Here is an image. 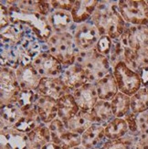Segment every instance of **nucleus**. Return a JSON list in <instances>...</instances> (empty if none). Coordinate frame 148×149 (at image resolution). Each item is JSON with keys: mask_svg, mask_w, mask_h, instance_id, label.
<instances>
[{"mask_svg": "<svg viewBox=\"0 0 148 149\" xmlns=\"http://www.w3.org/2000/svg\"><path fill=\"white\" fill-rule=\"evenodd\" d=\"M101 35L92 21L78 24L73 30V38L77 48L80 51H86L95 48Z\"/></svg>", "mask_w": 148, "mask_h": 149, "instance_id": "8", "label": "nucleus"}, {"mask_svg": "<svg viewBox=\"0 0 148 149\" xmlns=\"http://www.w3.org/2000/svg\"><path fill=\"white\" fill-rule=\"evenodd\" d=\"M95 124V119L91 112L80 110V112L66 123L67 128L73 133L82 134Z\"/></svg>", "mask_w": 148, "mask_h": 149, "instance_id": "22", "label": "nucleus"}, {"mask_svg": "<svg viewBox=\"0 0 148 149\" xmlns=\"http://www.w3.org/2000/svg\"><path fill=\"white\" fill-rule=\"evenodd\" d=\"M72 149H86L84 146H82L81 145V146H76V147H73V148H72Z\"/></svg>", "mask_w": 148, "mask_h": 149, "instance_id": "45", "label": "nucleus"}, {"mask_svg": "<svg viewBox=\"0 0 148 149\" xmlns=\"http://www.w3.org/2000/svg\"><path fill=\"white\" fill-rule=\"evenodd\" d=\"M98 0H75L73 8L70 11L73 22L81 24L89 21L97 8Z\"/></svg>", "mask_w": 148, "mask_h": 149, "instance_id": "18", "label": "nucleus"}, {"mask_svg": "<svg viewBox=\"0 0 148 149\" xmlns=\"http://www.w3.org/2000/svg\"><path fill=\"white\" fill-rule=\"evenodd\" d=\"M21 87L17 81L16 70L8 67L0 69V105L16 104Z\"/></svg>", "mask_w": 148, "mask_h": 149, "instance_id": "6", "label": "nucleus"}, {"mask_svg": "<svg viewBox=\"0 0 148 149\" xmlns=\"http://www.w3.org/2000/svg\"><path fill=\"white\" fill-rule=\"evenodd\" d=\"M41 96H47L59 100L64 94L70 93L60 77H42L37 89Z\"/></svg>", "mask_w": 148, "mask_h": 149, "instance_id": "11", "label": "nucleus"}, {"mask_svg": "<svg viewBox=\"0 0 148 149\" xmlns=\"http://www.w3.org/2000/svg\"><path fill=\"white\" fill-rule=\"evenodd\" d=\"M32 65L41 77H60L63 66L56 57L49 51H42L32 61Z\"/></svg>", "mask_w": 148, "mask_h": 149, "instance_id": "10", "label": "nucleus"}, {"mask_svg": "<svg viewBox=\"0 0 148 149\" xmlns=\"http://www.w3.org/2000/svg\"><path fill=\"white\" fill-rule=\"evenodd\" d=\"M17 81L22 90L37 91L41 80V76L32 65V63L19 66L16 70Z\"/></svg>", "mask_w": 148, "mask_h": 149, "instance_id": "16", "label": "nucleus"}, {"mask_svg": "<svg viewBox=\"0 0 148 149\" xmlns=\"http://www.w3.org/2000/svg\"><path fill=\"white\" fill-rule=\"evenodd\" d=\"M25 28L22 26L10 24L1 29V45L17 46L20 44L25 35Z\"/></svg>", "mask_w": 148, "mask_h": 149, "instance_id": "27", "label": "nucleus"}, {"mask_svg": "<svg viewBox=\"0 0 148 149\" xmlns=\"http://www.w3.org/2000/svg\"><path fill=\"white\" fill-rule=\"evenodd\" d=\"M100 149H101V148H100Z\"/></svg>", "mask_w": 148, "mask_h": 149, "instance_id": "48", "label": "nucleus"}, {"mask_svg": "<svg viewBox=\"0 0 148 149\" xmlns=\"http://www.w3.org/2000/svg\"><path fill=\"white\" fill-rule=\"evenodd\" d=\"M29 143L27 134L15 128L0 131V149H28Z\"/></svg>", "mask_w": 148, "mask_h": 149, "instance_id": "12", "label": "nucleus"}, {"mask_svg": "<svg viewBox=\"0 0 148 149\" xmlns=\"http://www.w3.org/2000/svg\"><path fill=\"white\" fill-rule=\"evenodd\" d=\"M75 0H50L49 4L52 9L72 11Z\"/></svg>", "mask_w": 148, "mask_h": 149, "instance_id": "39", "label": "nucleus"}, {"mask_svg": "<svg viewBox=\"0 0 148 149\" xmlns=\"http://www.w3.org/2000/svg\"><path fill=\"white\" fill-rule=\"evenodd\" d=\"M58 145L60 146L62 149H72L73 147L79 146L81 145V135L69 131L68 129L61 135Z\"/></svg>", "mask_w": 148, "mask_h": 149, "instance_id": "35", "label": "nucleus"}, {"mask_svg": "<svg viewBox=\"0 0 148 149\" xmlns=\"http://www.w3.org/2000/svg\"><path fill=\"white\" fill-rule=\"evenodd\" d=\"M41 149H62L60 146L57 145L56 143H54V142H49V143H48L47 145H45Z\"/></svg>", "mask_w": 148, "mask_h": 149, "instance_id": "44", "label": "nucleus"}, {"mask_svg": "<svg viewBox=\"0 0 148 149\" xmlns=\"http://www.w3.org/2000/svg\"><path fill=\"white\" fill-rule=\"evenodd\" d=\"M104 131L108 140H114L125 136L129 129L124 118H113L104 126Z\"/></svg>", "mask_w": 148, "mask_h": 149, "instance_id": "30", "label": "nucleus"}, {"mask_svg": "<svg viewBox=\"0 0 148 149\" xmlns=\"http://www.w3.org/2000/svg\"><path fill=\"white\" fill-rule=\"evenodd\" d=\"M28 149H31V148H28Z\"/></svg>", "mask_w": 148, "mask_h": 149, "instance_id": "47", "label": "nucleus"}, {"mask_svg": "<svg viewBox=\"0 0 148 149\" xmlns=\"http://www.w3.org/2000/svg\"><path fill=\"white\" fill-rule=\"evenodd\" d=\"M48 126L50 131L51 141L58 145V143H59V141L61 137V135L68 130L66 124L57 117L56 119H54L52 122H51L49 125H48Z\"/></svg>", "mask_w": 148, "mask_h": 149, "instance_id": "36", "label": "nucleus"}, {"mask_svg": "<svg viewBox=\"0 0 148 149\" xmlns=\"http://www.w3.org/2000/svg\"><path fill=\"white\" fill-rule=\"evenodd\" d=\"M5 4L9 11L11 24L22 26L29 29L42 43L48 42L49 38L53 34V30L50 27L47 17L41 16L37 13L22 11L12 5L9 0L5 1Z\"/></svg>", "mask_w": 148, "mask_h": 149, "instance_id": "2", "label": "nucleus"}, {"mask_svg": "<svg viewBox=\"0 0 148 149\" xmlns=\"http://www.w3.org/2000/svg\"><path fill=\"white\" fill-rule=\"evenodd\" d=\"M49 52L56 57L62 64L63 69L76 64L77 56L80 50L77 48L73 32L66 31L53 33L47 42Z\"/></svg>", "mask_w": 148, "mask_h": 149, "instance_id": "3", "label": "nucleus"}, {"mask_svg": "<svg viewBox=\"0 0 148 149\" xmlns=\"http://www.w3.org/2000/svg\"><path fill=\"white\" fill-rule=\"evenodd\" d=\"M47 17L53 33H61L66 31L73 32L77 26L73 22L72 13L69 11L52 9Z\"/></svg>", "mask_w": 148, "mask_h": 149, "instance_id": "14", "label": "nucleus"}, {"mask_svg": "<svg viewBox=\"0 0 148 149\" xmlns=\"http://www.w3.org/2000/svg\"><path fill=\"white\" fill-rule=\"evenodd\" d=\"M43 123L40 115H38L37 109L34 108L28 112L22 113L20 118H19V120L13 128H15L16 130L19 132L28 134L32 130H34V129L41 125Z\"/></svg>", "mask_w": 148, "mask_h": 149, "instance_id": "23", "label": "nucleus"}, {"mask_svg": "<svg viewBox=\"0 0 148 149\" xmlns=\"http://www.w3.org/2000/svg\"><path fill=\"white\" fill-rule=\"evenodd\" d=\"M29 147L31 149H41L45 145L51 142V135L49 126L42 124L28 134Z\"/></svg>", "mask_w": 148, "mask_h": 149, "instance_id": "26", "label": "nucleus"}, {"mask_svg": "<svg viewBox=\"0 0 148 149\" xmlns=\"http://www.w3.org/2000/svg\"><path fill=\"white\" fill-rule=\"evenodd\" d=\"M124 62L134 72L148 66V49L134 50L124 48Z\"/></svg>", "mask_w": 148, "mask_h": 149, "instance_id": "24", "label": "nucleus"}, {"mask_svg": "<svg viewBox=\"0 0 148 149\" xmlns=\"http://www.w3.org/2000/svg\"><path fill=\"white\" fill-rule=\"evenodd\" d=\"M118 9L127 24L148 26V4L145 0H120Z\"/></svg>", "mask_w": 148, "mask_h": 149, "instance_id": "5", "label": "nucleus"}, {"mask_svg": "<svg viewBox=\"0 0 148 149\" xmlns=\"http://www.w3.org/2000/svg\"><path fill=\"white\" fill-rule=\"evenodd\" d=\"M107 141L104 125L93 124L81 134V146L86 149H100Z\"/></svg>", "mask_w": 148, "mask_h": 149, "instance_id": "17", "label": "nucleus"}, {"mask_svg": "<svg viewBox=\"0 0 148 149\" xmlns=\"http://www.w3.org/2000/svg\"><path fill=\"white\" fill-rule=\"evenodd\" d=\"M91 20L101 36H109L113 40L121 38L127 26L119 12L118 1H99Z\"/></svg>", "mask_w": 148, "mask_h": 149, "instance_id": "1", "label": "nucleus"}, {"mask_svg": "<svg viewBox=\"0 0 148 149\" xmlns=\"http://www.w3.org/2000/svg\"><path fill=\"white\" fill-rule=\"evenodd\" d=\"M137 116L138 114H135L132 112H130L128 114L124 116V120L126 121L128 125V129L129 133L133 134H136L138 133V123H137Z\"/></svg>", "mask_w": 148, "mask_h": 149, "instance_id": "40", "label": "nucleus"}, {"mask_svg": "<svg viewBox=\"0 0 148 149\" xmlns=\"http://www.w3.org/2000/svg\"><path fill=\"white\" fill-rule=\"evenodd\" d=\"M91 113L95 119V124H99L104 126L114 118L110 101L99 99Z\"/></svg>", "mask_w": 148, "mask_h": 149, "instance_id": "28", "label": "nucleus"}, {"mask_svg": "<svg viewBox=\"0 0 148 149\" xmlns=\"http://www.w3.org/2000/svg\"><path fill=\"white\" fill-rule=\"evenodd\" d=\"M76 64L83 69L91 83H95L113 70L108 57L100 54L95 48L80 51Z\"/></svg>", "mask_w": 148, "mask_h": 149, "instance_id": "4", "label": "nucleus"}, {"mask_svg": "<svg viewBox=\"0 0 148 149\" xmlns=\"http://www.w3.org/2000/svg\"><path fill=\"white\" fill-rule=\"evenodd\" d=\"M119 40L124 48L134 50L148 49V26L127 24L124 34Z\"/></svg>", "mask_w": 148, "mask_h": 149, "instance_id": "9", "label": "nucleus"}, {"mask_svg": "<svg viewBox=\"0 0 148 149\" xmlns=\"http://www.w3.org/2000/svg\"><path fill=\"white\" fill-rule=\"evenodd\" d=\"M111 105L114 118H124V116L131 112L130 96L118 92L112 99Z\"/></svg>", "mask_w": 148, "mask_h": 149, "instance_id": "31", "label": "nucleus"}, {"mask_svg": "<svg viewBox=\"0 0 148 149\" xmlns=\"http://www.w3.org/2000/svg\"><path fill=\"white\" fill-rule=\"evenodd\" d=\"M80 110L72 93L64 94L58 100V118L65 124L78 113Z\"/></svg>", "mask_w": 148, "mask_h": 149, "instance_id": "21", "label": "nucleus"}, {"mask_svg": "<svg viewBox=\"0 0 148 149\" xmlns=\"http://www.w3.org/2000/svg\"><path fill=\"white\" fill-rule=\"evenodd\" d=\"M113 73L121 93L131 97L142 88L139 74L128 67L124 61L117 64L113 70Z\"/></svg>", "mask_w": 148, "mask_h": 149, "instance_id": "7", "label": "nucleus"}, {"mask_svg": "<svg viewBox=\"0 0 148 149\" xmlns=\"http://www.w3.org/2000/svg\"><path fill=\"white\" fill-rule=\"evenodd\" d=\"M10 3L22 11L37 13V14H40L44 17H48L52 10L49 1L28 0V1H10Z\"/></svg>", "mask_w": 148, "mask_h": 149, "instance_id": "25", "label": "nucleus"}, {"mask_svg": "<svg viewBox=\"0 0 148 149\" xmlns=\"http://www.w3.org/2000/svg\"><path fill=\"white\" fill-rule=\"evenodd\" d=\"M138 133L137 135L139 139L148 143V112L138 114Z\"/></svg>", "mask_w": 148, "mask_h": 149, "instance_id": "37", "label": "nucleus"}, {"mask_svg": "<svg viewBox=\"0 0 148 149\" xmlns=\"http://www.w3.org/2000/svg\"><path fill=\"white\" fill-rule=\"evenodd\" d=\"M131 112L141 114L148 112V88L142 87L137 93L130 97Z\"/></svg>", "mask_w": 148, "mask_h": 149, "instance_id": "32", "label": "nucleus"}, {"mask_svg": "<svg viewBox=\"0 0 148 149\" xmlns=\"http://www.w3.org/2000/svg\"><path fill=\"white\" fill-rule=\"evenodd\" d=\"M94 85L100 100L111 102L112 99L119 92L117 82L113 76V70L107 75H105L104 78H101V80L96 81Z\"/></svg>", "mask_w": 148, "mask_h": 149, "instance_id": "20", "label": "nucleus"}, {"mask_svg": "<svg viewBox=\"0 0 148 149\" xmlns=\"http://www.w3.org/2000/svg\"><path fill=\"white\" fill-rule=\"evenodd\" d=\"M36 109L44 125H49L58 117V101L47 96H40Z\"/></svg>", "mask_w": 148, "mask_h": 149, "instance_id": "19", "label": "nucleus"}, {"mask_svg": "<svg viewBox=\"0 0 148 149\" xmlns=\"http://www.w3.org/2000/svg\"><path fill=\"white\" fill-rule=\"evenodd\" d=\"M1 106V130L13 128L20 118L22 112L17 104H6Z\"/></svg>", "mask_w": 148, "mask_h": 149, "instance_id": "29", "label": "nucleus"}, {"mask_svg": "<svg viewBox=\"0 0 148 149\" xmlns=\"http://www.w3.org/2000/svg\"><path fill=\"white\" fill-rule=\"evenodd\" d=\"M113 46V40L109 36H101L95 45V49L101 55L108 57L110 55Z\"/></svg>", "mask_w": 148, "mask_h": 149, "instance_id": "38", "label": "nucleus"}, {"mask_svg": "<svg viewBox=\"0 0 148 149\" xmlns=\"http://www.w3.org/2000/svg\"><path fill=\"white\" fill-rule=\"evenodd\" d=\"M140 78L141 81H142V87L144 88H148V66L141 68L136 72Z\"/></svg>", "mask_w": 148, "mask_h": 149, "instance_id": "42", "label": "nucleus"}, {"mask_svg": "<svg viewBox=\"0 0 148 149\" xmlns=\"http://www.w3.org/2000/svg\"><path fill=\"white\" fill-rule=\"evenodd\" d=\"M40 93L35 90H21L16 104L20 109L22 113L28 112L29 110L36 108Z\"/></svg>", "mask_w": 148, "mask_h": 149, "instance_id": "33", "label": "nucleus"}, {"mask_svg": "<svg viewBox=\"0 0 148 149\" xmlns=\"http://www.w3.org/2000/svg\"><path fill=\"white\" fill-rule=\"evenodd\" d=\"M60 78L72 93L77 89L89 82L86 72L77 64L64 69Z\"/></svg>", "mask_w": 148, "mask_h": 149, "instance_id": "15", "label": "nucleus"}, {"mask_svg": "<svg viewBox=\"0 0 148 149\" xmlns=\"http://www.w3.org/2000/svg\"><path fill=\"white\" fill-rule=\"evenodd\" d=\"M111 67L113 70L114 67L122 61H124V47L120 41V40H113V46L110 55L108 56Z\"/></svg>", "mask_w": 148, "mask_h": 149, "instance_id": "34", "label": "nucleus"}, {"mask_svg": "<svg viewBox=\"0 0 148 149\" xmlns=\"http://www.w3.org/2000/svg\"><path fill=\"white\" fill-rule=\"evenodd\" d=\"M133 149H148V143L142 141L141 139H139V137H138L137 142L135 143V145H134Z\"/></svg>", "mask_w": 148, "mask_h": 149, "instance_id": "43", "label": "nucleus"}, {"mask_svg": "<svg viewBox=\"0 0 148 149\" xmlns=\"http://www.w3.org/2000/svg\"><path fill=\"white\" fill-rule=\"evenodd\" d=\"M146 2H147V4H148V1H146Z\"/></svg>", "mask_w": 148, "mask_h": 149, "instance_id": "46", "label": "nucleus"}, {"mask_svg": "<svg viewBox=\"0 0 148 149\" xmlns=\"http://www.w3.org/2000/svg\"><path fill=\"white\" fill-rule=\"evenodd\" d=\"M10 24L11 22L8 8L5 5H3V3H1V5H0V28L3 29Z\"/></svg>", "mask_w": 148, "mask_h": 149, "instance_id": "41", "label": "nucleus"}, {"mask_svg": "<svg viewBox=\"0 0 148 149\" xmlns=\"http://www.w3.org/2000/svg\"><path fill=\"white\" fill-rule=\"evenodd\" d=\"M77 104L81 110L91 112L96 102L99 101L94 83L88 82L72 93Z\"/></svg>", "mask_w": 148, "mask_h": 149, "instance_id": "13", "label": "nucleus"}]
</instances>
